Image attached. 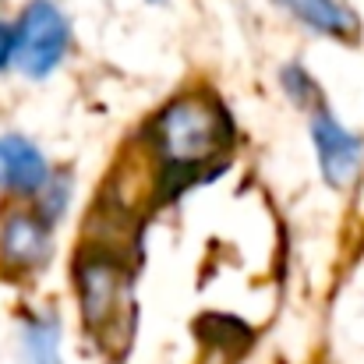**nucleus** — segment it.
I'll return each instance as SVG.
<instances>
[{
	"mask_svg": "<svg viewBox=\"0 0 364 364\" xmlns=\"http://www.w3.org/2000/svg\"><path fill=\"white\" fill-rule=\"evenodd\" d=\"M149 4H163V0H149Z\"/></svg>",
	"mask_w": 364,
	"mask_h": 364,
	"instance_id": "13",
	"label": "nucleus"
},
{
	"mask_svg": "<svg viewBox=\"0 0 364 364\" xmlns=\"http://www.w3.org/2000/svg\"><path fill=\"white\" fill-rule=\"evenodd\" d=\"M36 198H39L36 216L46 220V223L53 227V223L64 216L68 202H71V177H68V173H50V181L43 184V191H39Z\"/></svg>",
	"mask_w": 364,
	"mask_h": 364,
	"instance_id": "11",
	"label": "nucleus"
},
{
	"mask_svg": "<svg viewBox=\"0 0 364 364\" xmlns=\"http://www.w3.org/2000/svg\"><path fill=\"white\" fill-rule=\"evenodd\" d=\"M279 85L287 92V100L297 107V110H308L315 114L322 107V92H318V82L308 75L304 64H283L279 68Z\"/></svg>",
	"mask_w": 364,
	"mask_h": 364,
	"instance_id": "10",
	"label": "nucleus"
},
{
	"mask_svg": "<svg viewBox=\"0 0 364 364\" xmlns=\"http://www.w3.org/2000/svg\"><path fill=\"white\" fill-rule=\"evenodd\" d=\"M195 329H198V336L209 347L227 350V354H241L251 343V329L244 326L241 318H234V315H205V318H198Z\"/></svg>",
	"mask_w": 364,
	"mask_h": 364,
	"instance_id": "9",
	"label": "nucleus"
},
{
	"mask_svg": "<svg viewBox=\"0 0 364 364\" xmlns=\"http://www.w3.org/2000/svg\"><path fill=\"white\" fill-rule=\"evenodd\" d=\"M11 60H14V25L0 21V75L11 68Z\"/></svg>",
	"mask_w": 364,
	"mask_h": 364,
	"instance_id": "12",
	"label": "nucleus"
},
{
	"mask_svg": "<svg viewBox=\"0 0 364 364\" xmlns=\"http://www.w3.org/2000/svg\"><path fill=\"white\" fill-rule=\"evenodd\" d=\"M234 121L209 92H188L170 100L152 121V145L166 166L202 170L216 152L230 149Z\"/></svg>",
	"mask_w": 364,
	"mask_h": 364,
	"instance_id": "1",
	"label": "nucleus"
},
{
	"mask_svg": "<svg viewBox=\"0 0 364 364\" xmlns=\"http://www.w3.org/2000/svg\"><path fill=\"white\" fill-rule=\"evenodd\" d=\"M50 181V163L25 134H0V188L21 198H36Z\"/></svg>",
	"mask_w": 364,
	"mask_h": 364,
	"instance_id": "6",
	"label": "nucleus"
},
{
	"mask_svg": "<svg viewBox=\"0 0 364 364\" xmlns=\"http://www.w3.org/2000/svg\"><path fill=\"white\" fill-rule=\"evenodd\" d=\"M311 145H315V159H318V173L329 188L347 191L358 184L364 173V138L354 134L350 127L336 121L333 110L318 107L311 114Z\"/></svg>",
	"mask_w": 364,
	"mask_h": 364,
	"instance_id": "4",
	"label": "nucleus"
},
{
	"mask_svg": "<svg viewBox=\"0 0 364 364\" xmlns=\"http://www.w3.org/2000/svg\"><path fill=\"white\" fill-rule=\"evenodd\" d=\"M14 25V60L28 82L50 78L71 50V21L53 0H28Z\"/></svg>",
	"mask_w": 364,
	"mask_h": 364,
	"instance_id": "3",
	"label": "nucleus"
},
{
	"mask_svg": "<svg viewBox=\"0 0 364 364\" xmlns=\"http://www.w3.org/2000/svg\"><path fill=\"white\" fill-rule=\"evenodd\" d=\"M21 361L64 364V358H60V322H57L53 311L21 318Z\"/></svg>",
	"mask_w": 364,
	"mask_h": 364,
	"instance_id": "8",
	"label": "nucleus"
},
{
	"mask_svg": "<svg viewBox=\"0 0 364 364\" xmlns=\"http://www.w3.org/2000/svg\"><path fill=\"white\" fill-rule=\"evenodd\" d=\"M276 4L318 36H329L340 43L361 39V18L343 0H276Z\"/></svg>",
	"mask_w": 364,
	"mask_h": 364,
	"instance_id": "7",
	"label": "nucleus"
},
{
	"mask_svg": "<svg viewBox=\"0 0 364 364\" xmlns=\"http://www.w3.org/2000/svg\"><path fill=\"white\" fill-rule=\"evenodd\" d=\"M75 287L78 304L89 333L103 343H110L114 329H127V308H131V269L114 251H85L75 262Z\"/></svg>",
	"mask_w": 364,
	"mask_h": 364,
	"instance_id": "2",
	"label": "nucleus"
},
{
	"mask_svg": "<svg viewBox=\"0 0 364 364\" xmlns=\"http://www.w3.org/2000/svg\"><path fill=\"white\" fill-rule=\"evenodd\" d=\"M53 255L50 223L36 209H11L0 220V265L11 272H36Z\"/></svg>",
	"mask_w": 364,
	"mask_h": 364,
	"instance_id": "5",
	"label": "nucleus"
}]
</instances>
